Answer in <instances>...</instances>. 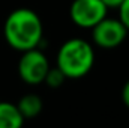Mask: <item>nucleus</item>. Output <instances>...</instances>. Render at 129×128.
<instances>
[{"mask_svg":"<svg viewBox=\"0 0 129 128\" xmlns=\"http://www.w3.org/2000/svg\"><path fill=\"white\" fill-rule=\"evenodd\" d=\"M3 35L9 47L23 53L41 47V42H44V24L35 11L18 8L6 17Z\"/></svg>","mask_w":129,"mask_h":128,"instance_id":"f257e3e1","label":"nucleus"},{"mask_svg":"<svg viewBox=\"0 0 129 128\" xmlns=\"http://www.w3.org/2000/svg\"><path fill=\"white\" fill-rule=\"evenodd\" d=\"M95 65V48L92 42L83 38H71L60 45L56 66L66 78H81L87 75Z\"/></svg>","mask_w":129,"mask_h":128,"instance_id":"f03ea898","label":"nucleus"},{"mask_svg":"<svg viewBox=\"0 0 129 128\" xmlns=\"http://www.w3.org/2000/svg\"><path fill=\"white\" fill-rule=\"evenodd\" d=\"M108 8L101 0H74L69 6V18L80 29H93L108 17Z\"/></svg>","mask_w":129,"mask_h":128,"instance_id":"7ed1b4c3","label":"nucleus"},{"mask_svg":"<svg viewBox=\"0 0 129 128\" xmlns=\"http://www.w3.org/2000/svg\"><path fill=\"white\" fill-rule=\"evenodd\" d=\"M50 62L41 48L23 51L18 60V75L27 84H41L50 69Z\"/></svg>","mask_w":129,"mask_h":128,"instance_id":"20e7f679","label":"nucleus"},{"mask_svg":"<svg viewBox=\"0 0 129 128\" xmlns=\"http://www.w3.org/2000/svg\"><path fill=\"white\" fill-rule=\"evenodd\" d=\"M90 30H92V42L104 50H111L122 45L129 32L119 18H110V17H105Z\"/></svg>","mask_w":129,"mask_h":128,"instance_id":"39448f33","label":"nucleus"},{"mask_svg":"<svg viewBox=\"0 0 129 128\" xmlns=\"http://www.w3.org/2000/svg\"><path fill=\"white\" fill-rule=\"evenodd\" d=\"M24 116L18 110L17 104L2 101L0 102V128H23Z\"/></svg>","mask_w":129,"mask_h":128,"instance_id":"423d86ee","label":"nucleus"},{"mask_svg":"<svg viewBox=\"0 0 129 128\" xmlns=\"http://www.w3.org/2000/svg\"><path fill=\"white\" fill-rule=\"evenodd\" d=\"M17 107L21 112V115L24 116V119H30V118H36L42 112L44 104H42V99H41L39 95H36V94H26L24 96L20 98Z\"/></svg>","mask_w":129,"mask_h":128,"instance_id":"0eeeda50","label":"nucleus"},{"mask_svg":"<svg viewBox=\"0 0 129 128\" xmlns=\"http://www.w3.org/2000/svg\"><path fill=\"white\" fill-rule=\"evenodd\" d=\"M64 80H66V75H64L57 66H54V68H50V69H48L44 83H45L48 88H51V89H57V88H60L64 83Z\"/></svg>","mask_w":129,"mask_h":128,"instance_id":"6e6552de","label":"nucleus"},{"mask_svg":"<svg viewBox=\"0 0 129 128\" xmlns=\"http://www.w3.org/2000/svg\"><path fill=\"white\" fill-rule=\"evenodd\" d=\"M117 11H119V20L129 30V0H123V3L117 8Z\"/></svg>","mask_w":129,"mask_h":128,"instance_id":"1a4fd4ad","label":"nucleus"},{"mask_svg":"<svg viewBox=\"0 0 129 128\" xmlns=\"http://www.w3.org/2000/svg\"><path fill=\"white\" fill-rule=\"evenodd\" d=\"M122 99H123L125 105L129 109V80L123 84V89H122Z\"/></svg>","mask_w":129,"mask_h":128,"instance_id":"9d476101","label":"nucleus"},{"mask_svg":"<svg viewBox=\"0 0 129 128\" xmlns=\"http://www.w3.org/2000/svg\"><path fill=\"white\" fill-rule=\"evenodd\" d=\"M108 9H117L122 3H123V0H101Z\"/></svg>","mask_w":129,"mask_h":128,"instance_id":"9b49d317","label":"nucleus"}]
</instances>
